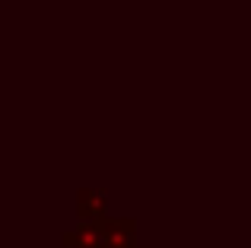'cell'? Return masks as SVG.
I'll list each match as a JSON object with an SVG mask.
<instances>
[{"label":"cell","instance_id":"1","mask_svg":"<svg viewBox=\"0 0 251 248\" xmlns=\"http://www.w3.org/2000/svg\"><path fill=\"white\" fill-rule=\"evenodd\" d=\"M105 248H124L137 242V220L134 217H102L99 220Z\"/></svg>","mask_w":251,"mask_h":248},{"label":"cell","instance_id":"2","mask_svg":"<svg viewBox=\"0 0 251 248\" xmlns=\"http://www.w3.org/2000/svg\"><path fill=\"white\" fill-rule=\"evenodd\" d=\"M74 207L80 223H99L102 217H108V191L105 188H80Z\"/></svg>","mask_w":251,"mask_h":248},{"label":"cell","instance_id":"3","mask_svg":"<svg viewBox=\"0 0 251 248\" xmlns=\"http://www.w3.org/2000/svg\"><path fill=\"white\" fill-rule=\"evenodd\" d=\"M64 248H102V232L99 223H76L70 232L61 236Z\"/></svg>","mask_w":251,"mask_h":248},{"label":"cell","instance_id":"4","mask_svg":"<svg viewBox=\"0 0 251 248\" xmlns=\"http://www.w3.org/2000/svg\"><path fill=\"white\" fill-rule=\"evenodd\" d=\"M102 248H105V245H102ZM124 248H143V245H137V242H134V245H124Z\"/></svg>","mask_w":251,"mask_h":248}]
</instances>
